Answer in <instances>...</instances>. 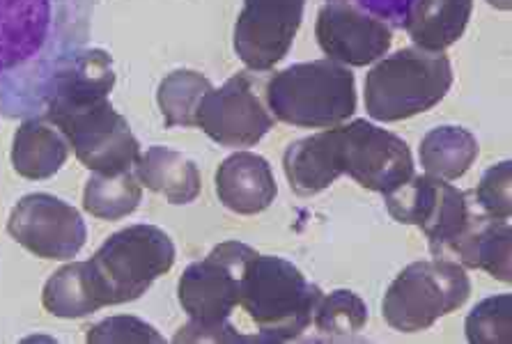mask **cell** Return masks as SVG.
Here are the masks:
<instances>
[{"mask_svg": "<svg viewBox=\"0 0 512 344\" xmlns=\"http://www.w3.org/2000/svg\"><path fill=\"white\" fill-rule=\"evenodd\" d=\"M97 0H0V115L44 113L53 85L85 49Z\"/></svg>", "mask_w": 512, "mask_h": 344, "instance_id": "cell-1", "label": "cell"}, {"mask_svg": "<svg viewBox=\"0 0 512 344\" xmlns=\"http://www.w3.org/2000/svg\"><path fill=\"white\" fill-rule=\"evenodd\" d=\"M255 255L242 241H226L205 260L184 269L177 283V299L189 315V324L180 328L175 342H242L235 328V312L244 271Z\"/></svg>", "mask_w": 512, "mask_h": 344, "instance_id": "cell-2", "label": "cell"}, {"mask_svg": "<svg viewBox=\"0 0 512 344\" xmlns=\"http://www.w3.org/2000/svg\"><path fill=\"white\" fill-rule=\"evenodd\" d=\"M322 296V289L308 283L292 262L255 255L244 271L237 310L251 319L253 342H290L313 324Z\"/></svg>", "mask_w": 512, "mask_h": 344, "instance_id": "cell-3", "label": "cell"}, {"mask_svg": "<svg viewBox=\"0 0 512 344\" xmlns=\"http://www.w3.org/2000/svg\"><path fill=\"white\" fill-rule=\"evenodd\" d=\"M265 104L274 120L292 127H338L356 111V78L329 58L299 62L267 78Z\"/></svg>", "mask_w": 512, "mask_h": 344, "instance_id": "cell-4", "label": "cell"}, {"mask_svg": "<svg viewBox=\"0 0 512 344\" xmlns=\"http://www.w3.org/2000/svg\"><path fill=\"white\" fill-rule=\"evenodd\" d=\"M42 117L60 129L90 172L120 175L134 170L141 156V143L108 97L51 95Z\"/></svg>", "mask_w": 512, "mask_h": 344, "instance_id": "cell-5", "label": "cell"}, {"mask_svg": "<svg viewBox=\"0 0 512 344\" xmlns=\"http://www.w3.org/2000/svg\"><path fill=\"white\" fill-rule=\"evenodd\" d=\"M453 85L444 51L407 46L379 58L366 76V111L377 122H400L439 104Z\"/></svg>", "mask_w": 512, "mask_h": 344, "instance_id": "cell-6", "label": "cell"}, {"mask_svg": "<svg viewBox=\"0 0 512 344\" xmlns=\"http://www.w3.org/2000/svg\"><path fill=\"white\" fill-rule=\"evenodd\" d=\"M88 264L104 306H120L141 299L173 269L175 246L157 225H129L111 234Z\"/></svg>", "mask_w": 512, "mask_h": 344, "instance_id": "cell-7", "label": "cell"}, {"mask_svg": "<svg viewBox=\"0 0 512 344\" xmlns=\"http://www.w3.org/2000/svg\"><path fill=\"white\" fill-rule=\"evenodd\" d=\"M471 296L467 271L453 260L414 262L386 289L382 312L386 324L400 333H418L439 317L462 308Z\"/></svg>", "mask_w": 512, "mask_h": 344, "instance_id": "cell-8", "label": "cell"}, {"mask_svg": "<svg viewBox=\"0 0 512 344\" xmlns=\"http://www.w3.org/2000/svg\"><path fill=\"white\" fill-rule=\"evenodd\" d=\"M265 72H239L200 99L196 127L223 147H253L274 129L265 104Z\"/></svg>", "mask_w": 512, "mask_h": 344, "instance_id": "cell-9", "label": "cell"}, {"mask_svg": "<svg viewBox=\"0 0 512 344\" xmlns=\"http://www.w3.org/2000/svg\"><path fill=\"white\" fill-rule=\"evenodd\" d=\"M338 163L363 189L391 193L414 177L409 145L368 120L338 124Z\"/></svg>", "mask_w": 512, "mask_h": 344, "instance_id": "cell-10", "label": "cell"}, {"mask_svg": "<svg viewBox=\"0 0 512 344\" xmlns=\"http://www.w3.org/2000/svg\"><path fill=\"white\" fill-rule=\"evenodd\" d=\"M7 232L42 260H74L85 246L83 216L65 200L49 193H30L12 209Z\"/></svg>", "mask_w": 512, "mask_h": 344, "instance_id": "cell-11", "label": "cell"}, {"mask_svg": "<svg viewBox=\"0 0 512 344\" xmlns=\"http://www.w3.org/2000/svg\"><path fill=\"white\" fill-rule=\"evenodd\" d=\"M306 0H244L235 23V53L253 72L281 62L304 21Z\"/></svg>", "mask_w": 512, "mask_h": 344, "instance_id": "cell-12", "label": "cell"}, {"mask_svg": "<svg viewBox=\"0 0 512 344\" xmlns=\"http://www.w3.org/2000/svg\"><path fill=\"white\" fill-rule=\"evenodd\" d=\"M315 35L329 60L345 67H366L377 62L386 56L393 42V33L386 23L338 3L320 7Z\"/></svg>", "mask_w": 512, "mask_h": 344, "instance_id": "cell-13", "label": "cell"}, {"mask_svg": "<svg viewBox=\"0 0 512 344\" xmlns=\"http://www.w3.org/2000/svg\"><path fill=\"white\" fill-rule=\"evenodd\" d=\"M510 239L508 221L471 211L462 230L434 257L453 260L460 267L483 269L501 283H510Z\"/></svg>", "mask_w": 512, "mask_h": 344, "instance_id": "cell-14", "label": "cell"}, {"mask_svg": "<svg viewBox=\"0 0 512 344\" xmlns=\"http://www.w3.org/2000/svg\"><path fill=\"white\" fill-rule=\"evenodd\" d=\"M276 193L274 172L260 154L237 152L216 170V195L235 214H260L271 207Z\"/></svg>", "mask_w": 512, "mask_h": 344, "instance_id": "cell-15", "label": "cell"}, {"mask_svg": "<svg viewBox=\"0 0 512 344\" xmlns=\"http://www.w3.org/2000/svg\"><path fill=\"white\" fill-rule=\"evenodd\" d=\"M283 170L290 189L301 198H313V195L329 189L343 175L338 163L336 127L287 145L283 154Z\"/></svg>", "mask_w": 512, "mask_h": 344, "instance_id": "cell-16", "label": "cell"}, {"mask_svg": "<svg viewBox=\"0 0 512 344\" xmlns=\"http://www.w3.org/2000/svg\"><path fill=\"white\" fill-rule=\"evenodd\" d=\"M67 138L46 117H26L12 140V166L26 179H49L65 166Z\"/></svg>", "mask_w": 512, "mask_h": 344, "instance_id": "cell-17", "label": "cell"}, {"mask_svg": "<svg viewBox=\"0 0 512 344\" xmlns=\"http://www.w3.org/2000/svg\"><path fill=\"white\" fill-rule=\"evenodd\" d=\"M134 172L138 182L164 195L170 205H189L200 195V172L196 163L164 145L147 147V152L138 156Z\"/></svg>", "mask_w": 512, "mask_h": 344, "instance_id": "cell-18", "label": "cell"}, {"mask_svg": "<svg viewBox=\"0 0 512 344\" xmlns=\"http://www.w3.org/2000/svg\"><path fill=\"white\" fill-rule=\"evenodd\" d=\"M473 0H416L405 30L425 51H446L464 35Z\"/></svg>", "mask_w": 512, "mask_h": 344, "instance_id": "cell-19", "label": "cell"}, {"mask_svg": "<svg viewBox=\"0 0 512 344\" xmlns=\"http://www.w3.org/2000/svg\"><path fill=\"white\" fill-rule=\"evenodd\" d=\"M42 303L51 315L62 319L85 317L104 308L88 262H72L46 280Z\"/></svg>", "mask_w": 512, "mask_h": 344, "instance_id": "cell-20", "label": "cell"}, {"mask_svg": "<svg viewBox=\"0 0 512 344\" xmlns=\"http://www.w3.org/2000/svg\"><path fill=\"white\" fill-rule=\"evenodd\" d=\"M478 140L462 127L430 129L421 140V166L432 177L455 182L478 159Z\"/></svg>", "mask_w": 512, "mask_h": 344, "instance_id": "cell-21", "label": "cell"}, {"mask_svg": "<svg viewBox=\"0 0 512 344\" xmlns=\"http://www.w3.org/2000/svg\"><path fill=\"white\" fill-rule=\"evenodd\" d=\"M143 200V184L136 172L127 170L120 175H99L92 172L83 191V207L88 214L102 221H120L134 214Z\"/></svg>", "mask_w": 512, "mask_h": 344, "instance_id": "cell-22", "label": "cell"}, {"mask_svg": "<svg viewBox=\"0 0 512 344\" xmlns=\"http://www.w3.org/2000/svg\"><path fill=\"white\" fill-rule=\"evenodd\" d=\"M209 90H212L209 78L191 72V69H177V72L168 74L157 92L166 127H196L198 104Z\"/></svg>", "mask_w": 512, "mask_h": 344, "instance_id": "cell-23", "label": "cell"}, {"mask_svg": "<svg viewBox=\"0 0 512 344\" xmlns=\"http://www.w3.org/2000/svg\"><path fill=\"white\" fill-rule=\"evenodd\" d=\"M446 179L425 175H414L405 184L384 195L386 209L402 225H418L423 228L437 209Z\"/></svg>", "mask_w": 512, "mask_h": 344, "instance_id": "cell-24", "label": "cell"}, {"mask_svg": "<svg viewBox=\"0 0 512 344\" xmlns=\"http://www.w3.org/2000/svg\"><path fill=\"white\" fill-rule=\"evenodd\" d=\"M366 322V303L349 289H338L329 296H322L313 315L315 328L327 338H349V335L359 333Z\"/></svg>", "mask_w": 512, "mask_h": 344, "instance_id": "cell-25", "label": "cell"}, {"mask_svg": "<svg viewBox=\"0 0 512 344\" xmlns=\"http://www.w3.org/2000/svg\"><path fill=\"white\" fill-rule=\"evenodd\" d=\"M512 296L501 294L478 303L467 317V338L473 344H508L512 340Z\"/></svg>", "mask_w": 512, "mask_h": 344, "instance_id": "cell-26", "label": "cell"}, {"mask_svg": "<svg viewBox=\"0 0 512 344\" xmlns=\"http://www.w3.org/2000/svg\"><path fill=\"white\" fill-rule=\"evenodd\" d=\"M469 214H471L469 193L455 189L453 184L446 182L437 209H434L430 221L421 228L425 232V237L430 239L432 255H437L439 250L462 230V225L467 223Z\"/></svg>", "mask_w": 512, "mask_h": 344, "instance_id": "cell-27", "label": "cell"}, {"mask_svg": "<svg viewBox=\"0 0 512 344\" xmlns=\"http://www.w3.org/2000/svg\"><path fill=\"white\" fill-rule=\"evenodd\" d=\"M473 195H476L480 214L510 221V161L496 163V166L487 170Z\"/></svg>", "mask_w": 512, "mask_h": 344, "instance_id": "cell-28", "label": "cell"}, {"mask_svg": "<svg viewBox=\"0 0 512 344\" xmlns=\"http://www.w3.org/2000/svg\"><path fill=\"white\" fill-rule=\"evenodd\" d=\"M88 342H97V344H106V342H152V344H161L164 338L157 333V328L150 326L143 319L138 317H111L104 319L95 326L88 328Z\"/></svg>", "mask_w": 512, "mask_h": 344, "instance_id": "cell-29", "label": "cell"}, {"mask_svg": "<svg viewBox=\"0 0 512 344\" xmlns=\"http://www.w3.org/2000/svg\"><path fill=\"white\" fill-rule=\"evenodd\" d=\"M327 3L354 7V10L386 23L389 28H405L416 0H327Z\"/></svg>", "mask_w": 512, "mask_h": 344, "instance_id": "cell-30", "label": "cell"}, {"mask_svg": "<svg viewBox=\"0 0 512 344\" xmlns=\"http://www.w3.org/2000/svg\"><path fill=\"white\" fill-rule=\"evenodd\" d=\"M496 10H510V0H487Z\"/></svg>", "mask_w": 512, "mask_h": 344, "instance_id": "cell-31", "label": "cell"}]
</instances>
